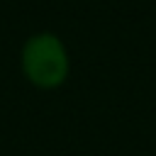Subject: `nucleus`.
Wrapping results in <instances>:
<instances>
[{
  "mask_svg": "<svg viewBox=\"0 0 156 156\" xmlns=\"http://www.w3.org/2000/svg\"><path fill=\"white\" fill-rule=\"evenodd\" d=\"M68 68H71L68 51L63 41L51 32L34 34L22 46V71L27 80L41 90L58 88L66 80Z\"/></svg>",
  "mask_w": 156,
  "mask_h": 156,
  "instance_id": "obj_1",
  "label": "nucleus"
}]
</instances>
